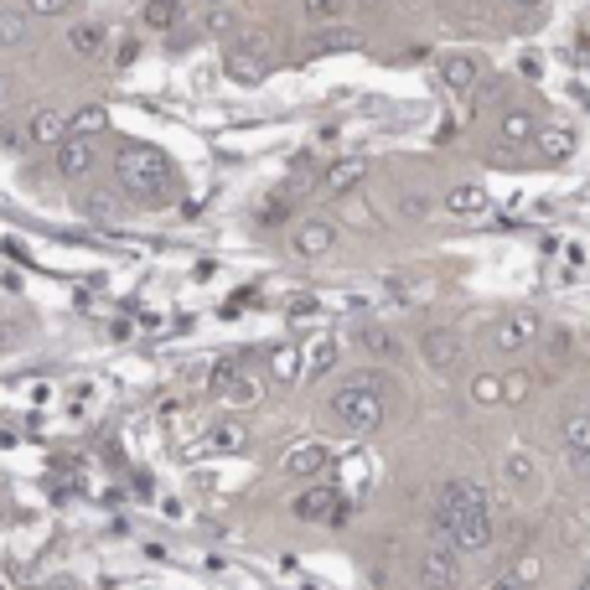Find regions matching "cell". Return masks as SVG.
Listing matches in <instances>:
<instances>
[{"label": "cell", "mask_w": 590, "mask_h": 590, "mask_svg": "<svg viewBox=\"0 0 590 590\" xmlns=\"http://www.w3.org/2000/svg\"><path fill=\"white\" fill-rule=\"evenodd\" d=\"M244 440H249V430H244L238 420H223V425H213V451H244Z\"/></svg>", "instance_id": "29"}, {"label": "cell", "mask_w": 590, "mask_h": 590, "mask_svg": "<svg viewBox=\"0 0 590 590\" xmlns=\"http://www.w3.org/2000/svg\"><path fill=\"white\" fill-rule=\"evenodd\" d=\"M98 130H109V115H104V104H88V109H79V115L68 119V135L94 140Z\"/></svg>", "instance_id": "24"}, {"label": "cell", "mask_w": 590, "mask_h": 590, "mask_svg": "<svg viewBox=\"0 0 590 590\" xmlns=\"http://www.w3.org/2000/svg\"><path fill=\"white\" fill-rule=\"evenodd\" d=\"M306 378H321L327 368H337V357H342V347H337V337H311L306 342Z\"/></svg>", "instance_id": "20"}, {"label": "cell", "mask_w": 590, "mask_h": 590, "mask_svg": "<svg viewBox=\"0 0 590 590\" xmlns=\"http://www.w3.org/2000/svg\"><path fill=\"white\" fill-rule=\"evenodd\" d=\"M363 177H368V161H363V156H347V161H337L332 172L321 177V192H327V197H347L353 187H363Z\"/></svg>", "instance_id": "15"}, {"label": "cell", "mask_w": 590, "mask_h": 590, "mask_svg": "<svg viewBox=\"0 0 590 590\" xmlns=\"http://www.w3.org/2000/svg\"><path fill=\"white\" fill-rule=\"evenodd\" d=\"M197 5H228V0H197Z\"/></svg>", "instance_id": "42"}, {"label": "cell", "mask_w": 590, "mask_h": 590, "mask_svg": "<svg viewBox=\"0 0 590 590\" xmlns=\"http://www.w3.org/2000/svg\"><path fill=\"white\" fill-rule=\"evenodd\" d=\"M228 73H234V79H259L264 62H259V52L249 58V47H234V52H228Z\"/></svg>", "instance_id": "32"}, {"label": "cell", "mask_w": 590, "mask_h": 590, "mask_svg": "<svg viewBox=\"0 0 590 590\" xmlns=\"http://www.w3.org/2000/svg\"><path fill=\"white\" fill-rule=\"evenodd\" d=\"M270 378H280V384L306 378V357H300V347H295V342H280L275 353H270Z\"/></svg>", "instance_id": "21"}, {"label": "cell", "mask_w": 590, "mask_h": 590, "mask_svg": "<svg viewBox=\"0 0 590 590\" xmlns=\"http://www.w3.org/2000/svg\"><path fill=\"white\" fill-rule=\"evenodd\" d=\"M435 68H440V83L456 88V94H472L476 83H482V62H476L472 52H446Z\"/></svg>", "instance_id": "10"}, {"label": "cell", "mask_w": 590, "mask_h": 590, "mask_svg": "<svg viewBox=\"0 0 590 590\" xmlns=\"http://www.w3.org/2000/svg\"><path fill=\"white\" fill-rule=\"evenodd\" d=\"M332 244H337V223H327V217H300L295 223V255L300 259L332 255Z\"/></svg>", "instance_id": "8"}, {"label": "cell", "mask_w": 590, "mask_h": 590, "mask_svg": "<svg viewBox=\"0 0 590 590\" xmlns=\"http://www.w3.org/2000/svg\"><path fill=\"white\" fill-rule=\"evenodd\" d=\"M32 32V16H26V5H0V47H21Z\"/></svg>", "instance_id": "22"}, {"label": "cell", "mask_w": 590, "mask_h": 590, "mask_svg": "<svg viewBox=\"0 0 590 590\" xmlns=\"http://www.w3.org/2000/svg\"><path fill=\"white\" fill-rule=\"evenodd\" d=\"M280 467H285V472L291 476H300V482H311V476H321L327 472V467H332V451H327V446H291V451L280 456Z\"/></svg>", "instance_id": "11"}, {"label": "cell", "mask_w": 590, "mask_h": 590, "mask_svg": "<svg viewBox=\"0 0 590 590\" xmlns=\"http://www.w3.org/2000/svg\"><path fill=\"white\" fill-rule=\"evenodd\" d=\"M115 181H119V192H130L135 202H161V197L172 192V166L151 145H125L115 156Z\"/></svg>", "instance_id": "1"}, {"label": "cell", "mask_w": 590, "mask_h": 590, "mask_svg": "<svg viewBox=\"0 0 590 590\" xmlns=\"http://www.w3.org/2000/svg\"><path fill=\"white\" fill-rule=\"evenodd\" d=\"M300 11H306V21H311V26H332V21H342L347 0H306Z\"/></svg>", "instance_id": "28"}, {"label": "cell", "mask_w": 590, "mask_h": 590, "mask_svg": "<svg viewBox=\"0 0 590 590\" xmlns=\"http://www.w3.org/2000/svg\"><path fill=\"white\" fill-rule=\"evenodd\" d=\"M104 42H109V26H104V21H73V26H68V52H73V58L94 62L98 52H104Z\"/></svg>", "instance_id": "13"}, {"label": "cell", "mask_w": 590, "mask_h": 590, "mask_svg": "<svg viewBox=\"0 0 590 590\" xmlns=\"http://www.w3.org/2000/svg\"><path fill=\"white\" fill-rule=\"evenodd\" d=\"M384 393L378 389H353V384H342V389L332 393V425L337 435H353V440H363V435H374L378 425H384Z\"/></svg>", "instance_id": "2"}, {"label": "cell", "mask_w": 590, "mask_h": 590, "mask_svg": "<svg viewBox=\"0 0 590 590\" xmlns=\"http://www.w3.org/2000/svg\"><path fill=\"white\" fill-rule=\"evenodd\" d=\"M26 140L42 145V151H58L62 140H68V119H62L58 109H37V115L26 119Z\"/></svg>", "instance_id": "12"}, {"label": "cell", "mask_w": 590, "mask_h": 590, "mask_svg": "<svg viewBox=\"0 0 590 590\" xmlns=\"http://www.w3.org/2000/svg\"><path fill=\"white\" fill-rule=\"evenodd\" d=\"M544 353H550V363H565V357L575 353V332H550Z\"/></svg>", "instance_id": "38"}, {"label": "cell", "mask_w": 590, "mask_h": 590, "mask_svg": "<svg viewBox=\"0 0 590 590\" xmlns=\"http://www.w3.org/2000/svg\"><path fill=\"white\" fill-rule=\"evenodd\" d=\"M580 590H590V570H586V580H580Z\"/></svg>", "instance_id": "44"}, {"label": "cell", "mask_w": 590, "mask_h": 590, "mask_svg": "<svg viewBox=\"0 0 590 590\" xmlns=\"http://www.w3.org/2000/svg\"><path fill=\"white\" fill-rule=\"evenodd\" d=\"M492 539H497V529H492V508H476V512H467V518H456L451 533H446V544H456L461 554H487Z\"/></svg>", "instance_id": "5"}, {"label": "cell", "mask_w": 590, "mask_h": 590, "mask_svg": "<svg viewBox=\"0 0 590 590\" xmlns=\"http://www.w3.org/2000/svg\"><path fill=\"white\" fill-rule=\"evenodd\" d=\"M202 26H208L213 37H234V32H238V11H228V5H208Z\"/></svg>", "instance_id": "31"}, {"label": "cell", "mask_w": 590, "mask_h": 590, "mask_svg": "<svg viewBox=\"0 0 590 590\" xmlns=\"http://www.w3.org/2000/svg\"><path fill=\"white\" fill-rule=\"evenodd\" d=\"M280 217H285V197H270V202H264V213H259V223H264V228H275Z\"/></svg>", "instance_id": "40"}, {"label": "cell", "mask_w": 590, "mask_h": 590, "mask_svg": "<svg viewBox=\"0 0 590 590\" xmlns=\"http://www.w3.org/2000/svg\"><path fill=\"white\" fill-rule=\"evenodd\" d=\"M497 130H503V145H529L533 135H539V119L529 115V109H508V115L497 119Z\"/></svg>", "instance_id": "19"}, {"label": "cell", "mask_w": 590, "mask_h": 590, "mask_svg": "<svg viewBox=\"0 0 590 590\" xmlns=\"http://www.w3.org/2000/svg\"><path fill=\"white\" fill-rule=\"evenodd\" d=\"M533 476H539L533 456H529V451H512V456H508V482H518V487H523V482H533Z\"/></svg>", "instance_id": "35"}, {"label": "cell", "mask_w": 590, "mask_h": 590, "mask_svg": "<svg viewBox=\"0 0 590 590\" xmlns=\"http://www.w3.org/2000/svg\"><path fill=\"white\" fill-rule=\"evenodd\" d=\"M533 393V374H508L503 378V404H523Z\"/></svg>", "instance_id": "34"}, {"label": "cell", "mask_w": 590, "mask_h": 590, "mask_svg": "<svg viewBox=\"0 0 590 590\" xmlns=\"http://www.w3.org/2000/svg\"><path fill=\"white\" fill-rule=\"evenodd\" d=\"M234 378H238V357H217V363H213V378H208V389L223 393L228 384H234Z\"/></svg>", "instance_id": "36"}, {"label": "cell", "mask_w": 590, "mask_h": 590, "mask_svg": "<svg viewBox=\"0 0 590 590\" xmlns=\"http://www.w3.org/2000/svg\"><path fill=\"white\" fill-rule=\"evenodd\" d=\"M420 357L430 363L435 374H456V368H461V337L446 332V327H435V332L420 337Z\"/></svg>", "instance_id": "7"}, {"label": "cell", "mask_w": 590, "mask_h": 590, "mask_svg": "<svg viewBox=\"0 0 590 590\" xmlns=\"http://www.w3.org/2000/svg\"><path fill=\"white\" fill-rule=\"evenodd\" d=\"M492 590H529V575H497Z\"/></svg>", "instance_id": "41"}, {"label": "cell", "mask_w": 590, "mask_h": 590, "mask_svg": "<svg viewBox=\"0 0 590 590\" xmlns=\"http://www.w3.org/2000/svg\"><path fill=\"white\" fill-rule=\"evenodd\" d=\"M472 399H476V404H503V378H497V374H476L472 378Z\"/></svg>", "instance_id": "33"}, {"label": "cell", "mask_w": 590, "mask_h": 590, "mask_svg": "<svg viewBox=\"0 0 590 590\" xmlns=\"http://www.w3.org/2000/svg\"><path fill=\"white\" fill-rule=\"evenodd\" d=\"M559 435H565V451L575 467H590V414H565Z\"/></svg>", "instance_id": "17"}, {"label": "cell", "mask_w": 590, "mask_h": 590, "mask_svg": "<svg viewBox=\"0 0 590 590\" xmlns=\"http://www.w3.org/2000/svg\"><path fill=\"white\" fill-rule=\"evenodd\" d=\"M399 213H404V217H430V197H425V192H404V197H399Z\"/></svg>", "instance_id": "39"}, {"label": "cell", "mask_w": 590, "mask_h": 590, "mask_svg": "<svg viewBox=\"0 0 590 590\" xmlns=\"http://www.w3.org/2000/svg\"><path fill=\"white\" fill-rule=\"evenodd\" d=\"M73 5H79V0H26V16L32 21H62V16H73Z\"/></svg>", "instance_id": "30"}, {"label": "cell", "mask_w": 590, "mask_h": 590, "mask_svg": "<svg viewBox=\"0 0 590 590\" xmlns=\"http://www.w3.org/2000/svg\"><path fill=\"white\" fill-rule=\"evenodd\" d=\"M518 5H544V0H518Z\"/></svg>", "instance_id": "43"}, {"label": "cell", "mask_w": 590, "mask_h": 590, "mask_svg": "<svg viewBox=\"0 0 590 590\" xmlns=\"http://www.w3.org/2000/svg\"><path fill=\"white\" fill-rule=\"evenodd\" d=\"M145 26H156V32H166V26H177L181 21V0H145Z\"/></svg>", "instance_id": "26"}, {"label": "cell", "mask_w": 590, "mask_h": 590, "mask_svg": "<svg viewBox=\"0 0 590 590\" xmlns=\"http://www.w3.org/2000/svg\"><path fill=\"white\" fill-rule=\"evenodd\" d=\"M0 590H5V586H0Z\"/></svg>", "instance_id": "45"}, {"label": "cell", "mask_w": 590, "mask_h": 590, "mask_svg": "<svg viewBox=\"0 0 590 590\" xmlns=\"http://www.w3.org/2000/svg\"><path fill=\"white\" fill-rule=\"evenodd\" d=\"M295 518L300 523H347V497L337 487H306L295 497Z\"/></svg>", "instance_id": "4"}, {"label": "cell", "mask_w": 590, "mask_h": 590, "mask_svg": "<svg viewBox=\"0 0 590 590\" xmlns=\"http://www.w3.org/2000/svg\"><path fill=\"white\" fill-rule=\"evenodd\" d=\"M492 202H487V192L476 187V181H461V187H451L446 192V213L451 217H482Z\"/></svg>", "instance_id": "16"}, {"label": "cell", "mask_w": 590, "mask_h": 590, "mask_svg": "<svg viewBox=\"0 0 590 590\" xmlns=\"http://www.w3.org/2000/svg\"><path fill=\"white\" fill-rule=\"evenodd\" d=\"M88 166H94V140L68 135V140L58 145V151H52V172H58L62 181H79L83 172H88Z\"/></svg>", "instance_id": "9"}, {"label": "cell", "mask_w": 590, "mask_h": 590, "mask_svg": "<svg viewBox=\"0 0 590 590\" xmlns=\"http://www.w3.org/2000/svg\"><path fill=\"white\" fill-rule=\"evenodd\" d=\"M217 399H223V404H234V410H244V404H259V399H264V384H259V378H249V374H238L228 389L217 393Z\"/></svg>", "instance_id": "23"}, {"label": "cell", "mask_w": 590, "mask_h": 590, "mask_svg": "<svg viewBox=\"0 0 590 590\" xmlns=\"http://www.w3.org/2000/svg\"><path fill=\"white\" fill-rule=\"evenodd\" d=\"M533 145H539V156H544V161H565L575 151V135H570V130H539Z\"/></svg>", "instance_id": "25"}, {"label": "cell", "mask_w": 590, "mask_h": 590, "mask_svg": "<svg viewBox=\"0 0 590 590\" xmlns=\"http://www.w3.org/2000/svg\"><path fill=\"white\" fill-rule=\"evenodd\" d=\"M353 47H363V32H357V26H342V21H332V26H316L311 58H327V52H353Z\"/></svg>", "instance_id": "14"}, {"label": "cell", "mask_w": 590, "mask_h": 590, "mask_svg": "<svg viewBox=\"0 0 590 590\" xmlns=\"http://www.w3.org/2000/svg\"><path fill=\"white\" fill-rule=\"evenodd\" d=\"M533 337H539V316L512 311V316H503V321L492 327V347H497V353H523Z\"/></svg>", "instance_id": "6"}, {"label": "cell", "mask_w": 590, "mask_h": 590, "mask_svg": "<svg viewBox=\"0 0 590 590\" xmlns=\"http://www.w3.org/2000/svg\"><path fill=\"white\" fill-rule=\"evenodd\" d=\"M357 342H363V347H368L374 357H384V363H399V357H404V347H399V337L378 332V327H374V332H363Z\"/></svg>", "instance_id": "27"}, {"label": "cell", "mask_w": 590, "mask_h": 590, "mask_svg": "<svg viewBox=\"0 0 590 590\" xmlns=\"http://www.w3.org/2000/svg\"><path fill=\"white\" fill-rule=\"evenodd\" d=\"M79 213L88 217V223H119V217H125V202H119L115 192H83L79 197Z\"/></svg>", "instance_id": "18"}, {"label": "cell", "mask_w": 590, "mask_h": 590, "mask_svg": "<svg viewBox=\"0 0 590 590\" xmlns=\"http://www.w3.org/2000/svg\"><path fill=\"white\" fill-rule=\"evenodd\" d=\"M342 217H347V223H353V228H378V213L374 208H368V202H347V208H342Z\"/></svg>", "instance_id": "37"}, {"label": "cell", "mask_w": 590, "mask_h": 590, "mask_svg": "<svg viewBox=\"0 0 590 590\" xmlns=\"http://www.w3.org/2000/svg\"><path fill=\"white\" fill-rule=\"evenodd\" d=\"M456 575H461V550L430 533V544L420 550V586L451 590V586H456Z\"/></svg>", "instance_id": "3"}]
</instances>
